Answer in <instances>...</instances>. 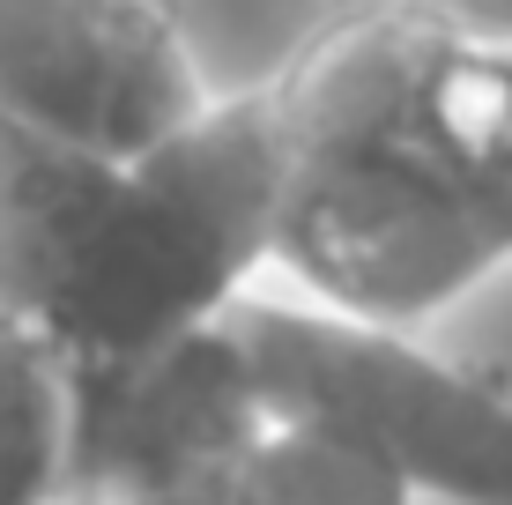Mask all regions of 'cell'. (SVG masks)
I'll return each mask as SVG.
<instances>
[{"mask_svg": "<svg viewBox=\"0 0 512 505\" xmlns=\"http://www.w3.org/2000/svg\"><path fill=\"white\" fill-rule=\"evenodd\" d=\"M282 112L268 82L216 90L141 156H97L0 119V312L119 372L223 320L268 275L282 208Z\"/></svg>", "mask_w": 512, "mask_h": 505, "instance_id": "cell-1", "label": "cell"}, {"mask_svg": "<svg viewBox=\"0 0 512 505\" xmlns=\"http://www.w3.org/2000/svg\"><path fill=\"white\" fill-rule=\"evenodd\" d=\"M260 409L349 446L409 498L512 505V387L438 357L409 327L349 320L253 283L223 312Z\"/></svg>", "mask_w": 512, "mask_h": 505, "instance_id": "cell-2", "label": "cell"}, {"mask_svg": "<svg viewBox=\"0 0 512 505\" xmlns=\"http://www.w3.org/2000/svg\"><path fill=\"white\" fill-rule=\"evenodd\" d=\"M216 104L171 0H0V119L141 156Z\"/></svg>", "mask_w": 512, "mask_h": 505, "instance_id": "cell-3", "label": "cell"}, {"mask_svg": "<svg viewBox=\"0 0 512 505\" xmlns=\"http://www.w3.org/2000/svg\"><path fill=\"white\" fill-rule=\"evenodd\" d=\"M260 431L268 409L223 320L119 372H75V468L134 505H208Z\"/></svg>", "mask_w": 512, "mask_h": 505, "instance_id": "cell-4", "label": "cell"}, {"mask_svg": "<svg viewBox=\"0 0 512 505\" xmlns=\"http://www.w3.org/2000/svg\"><path fill=\"white\" fill-rule=\"evenodd\" d=\"M75 476V372L0 312V505H52Z\"/></svg>", "mask_w": 512, "mask_h": 505, "instance_id": "cell-5", "label": "cell"}, {"mask_svg": "<svg viewBox=\"0 0 512 505\" xmlns=\"http://www.w3.org/2000/svg\"><path fill=\"white\" fill-rule=\"evenodd\" d=\"M208 505H416V498L386 468L357 461L349 446L290 431L268 416V431L238 454V468L216 483Z\"/></svg>", "mask_w": 512, "mask_h": 505, "instance_id": "cell-6", "label": "cell"}]
</instances>
